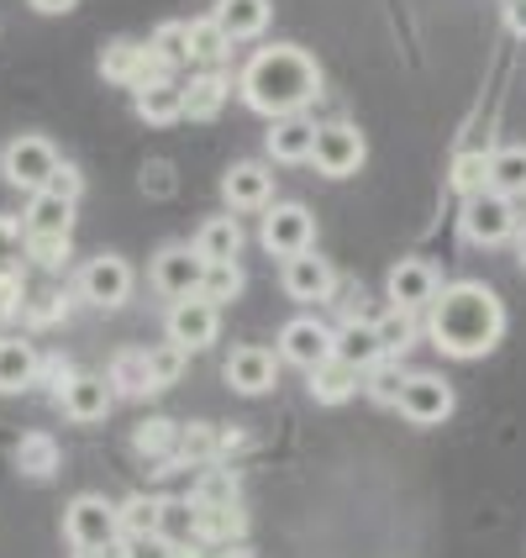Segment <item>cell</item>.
I'll return each instance as SVG.
<instances>
[{
    "label": "cell",
    "mask_w": 526,
    "mask_h": 558,
    "mask_svg": "<svg viewBox=\"0 0 526 558\" xmlns=\"http://www.w3.org/2000/svg\"><path fill=\"white\" fill-rule=\"evenodd\" d=\"M211 22L227 32V43H243V37H258L269 27V0H217Z\"/></svg>",
    "instance_id": "cell-21"
},
{
    "label": "cell",
    "mask_w": 526,
    "mask_h": 558,
    "mask_svg": "<svg viewBox=\"0 0 526 558\" xmlns=\"http://www.w3.org/2000/svg\"><path fill=\"white\" fill-rule=\"evenodd\" d=\"M22 232H27V243H42V238H69L74 232V201H63V195H32L27 217H22Z\"/></svg>",
    "instance_id": "cell-19"
},
{
    "label": "cell",
    "mask_w": 526,
    "mask_h": 558,
    "mask_svg": "<svg viewBox=\"0 0 526 558\" xmlns=\"http://www.w3.org/2000/svg\"><path fill=\"white\" fill-rule=\"evenodd\" d=\"M100 74L111 80V85H126V90H148L158 80H174L158 53L148 43H132V37H117V43H106L100 48Z\"/></svg>",
    "instance_id": "cell-5"
},
{
    "label": "cell",
    "mask_w": 526,
    "mask_h": 558,
    "mask_svg": "<svg viewBox=\"0 0 526 558\" xmlns=\"http://www.w3.org/2000/svg\"><path fill=\"white\" fill-rule=\"evenodd\" d=\"M227 32L211 22V16H200V22H189V63H200V69H221L227 59Z\"/></svg>",
    "instance_id": "cell-33"
},
{
    "label": "cell",
    "mask_w": 526,
    "mask_h": 558,
    "mask_svg": "<svg viewBox=\"0 0 526 558\" xmlns=\"http://www.w3.org/2000/svg\"><path fill=\"white\" fill-rule=\"evenodd\" d=\"M185 348H174V342H163V348H154L148 353V379H154V390H169L180 374H185Z\"/></svg>",
    "instance_id": "cell-42"
},
{
    "label": "cell",
    "mask_w": 526,
    "mask_h": 558,
    "mask_svg": "<svg viewBox=\"0 0 526 558\" xmlns=\"http://www.w3.org/2000/svg\"><path fill=\"white\" fill-rule=\"evenodd\" d=\"M111 390L117 396H148L154 390V379H148V353L143 348H122L117 359H111Z\"/></svg>",
    "instance_id": "cell-30"
},
{
    "label": "cell",
    "mask_w": 526,
    "mask_h": 558,
    "mask_svg": "<svg viewBox=\"0 0 526 558\" xmlns=\"http://www.w3.org/2000/svg\"><path fill=\"white\" fill-rule=\"evenodd\" d=\"M516 227H522L516 201H505V195H496V190H485V195L464 201V238L474 243V248H496V243H505V238H516Z\"/></svg>",
    "instance_id": "cell-6"
},
{
    "label": "cell",
    "mask_w": 526,
    "mask_h": 558,
    "mask_svg": "<svg viewBox=\"0 0 526 558\" xmlns=\"http://www.w3.org/2000/svg\"><path fill=\"white\" fill-rule=\"evenodd\" d=\"M227 90H232V80H227L221 69L195 74V80L185 85V117L189 122H217V111L227 106Z\"/></svg>",
    "instance_id": "cell-22"
},
{
    "label": "cell",
    "mask_w": 526,
    "mask_h": 558,
    "mask_svg": "<svg viewBox=\"0 0 526 558\" xmlns=\"http://www.w3.org/2000/svg\"><path fill=\"white\" fill-rule=\"evenodd\" d=\"M59 148L48 143V137H37V132H27V137H16V143H5V154H0V174H5V185L27 190V195H42L48 190V180L59 174Z\"/></svg>",
    "instance_id": "cell-4"
},
{
    "label": "cell",
    "mask_w": 526,
    "mask_h": 558,
    "mask_svg": "<svg viewBox=\"0 0 526 558\" xmlns=\"http://www.w3.org/2000/svg\"><path fill=\"white\" fill-rule=\"evenodd\" d=\"M405 379H411V374H401L395 364H384V359H379L374 369H364V385H369V396H374L379 405H401Z\"/></svg>",
    "instance_id": "cell-41"
},
{
    "label": "cell",
    "mask_w": 526,
    "mask_h": 558,
    "mask_svg": "<svg viewBox=\"0 0 526 558\" xmlns=\"http://www.w3.org/2000/svg\"><path fill=\"white\" fill-rule=\"evenodd\" d=\"M237 248H243V227L237 217H211L200 232H195V253L206 264H237Z\"/></svg>",
    "instance_id": "cell-23"
},
{
    "label": "cell",
    "mask_w": 526,
    "mask_h": 558,
    "mask_svg": "<svg viewBox=\"0 0 526 558\" xmlns=\"http://www.w3.org/2000/svg\"><path fill=\"white\" fill-rule=\"evenodd\" d=\"M79 169H69V163H59V174L48 180V195H63V201H79Z\"/></svg>",
    "instance_id": "cell-48"
},
{
    "label": "cell",
    "mask_w": 526,
    "mask_h": 558,
    "mask_svg": "<svg viewBox=\"0 0 526 558\" xmlns=\"http://www.w3.org/2000/svg\"><path fill=\"white\" fill-rule=\"evenodd\" d=\"M453 190H458L464 201L490 190V154H485V148H468V154L453 158Z\"/></svg>",
    "instance_id": "cell-36"
},
{
    "label": "cell",
    "mask_w": 526,
    "mask_h": 558,
    "mask_svg": "<svg viewBox=\"0 0 526 558\" xmlns=\"http://www.w3.org/2000/svg\"><path fill=\"white\" fill-rule=\"evenodd\" d=\"M169 342L174 348H185V353H200V348H211L217 342V327H221V311L211 301H200V295H185V301H174L169 306Z\"/></svg>",
    "instance_id": "cell-10"
},
{
    "label": "cell",
    "mask_w": 526,
    "mask_h": 558,
    "mask_svg": "<svg viewBox=\"0 0 526 558\" xmlns=\"http://www.w3.org/2000/svg\"><path fill=\"white\" fill-rule=\"evenodd\" d=\"M490 190L505 201H522L526 195V148L522 143H505L490 154Z\"/></svg>",
    "instance_id": "cell-25"
},
{
    "label": "cell",
    "mask_w": 526,
    "mask_h": 558,
    "mask_svg": "<svg viewBox=\"0 0 526 558\" xmlns=\"http://www.w3.org/2000/svg\"><path fill=\"white\" fill-rule=\"evenodd\" d=\"M189 506H200V511H206V506H237V474L211 464L206 474H200V485H195Z\"/></svg>",
    "instance_id": "cell-40"
},
{
    "label": "cell",
    "mask_w": 526,
    "mask_h": 558,
    "mask_svg": "<svg viewBox=\"0 0 526 558\" xmlns=\"http://www.w3.org/2000/svg\"><path fill=\"white\" fill-rule=\"evenodd\" d=\"M237 85H243V100H248L258 117L279 122V117H301V106L316 100V90H321V69H316L310 53L274 43V48H258V53H253Z\"/></svg>",
    "instance_id": "cell-2"
},
{
    "label": "cell",
    "mask_w": 526,
    "mask_h": 558,
    "mask_svg": "<svg viewBox=\"0 0 526 558\" xmlns=\"http://www.w3.org/2000/svg\"><path fill=\"white\" fill-rule=\"evenodd\" d=\"M27 385H37V353L22 338H0V390L16 396Z\"/></svg>",
    "instance_id": "cell-26"
},
{
    "label": "cell",
    "mask_w": 526,
    "mask_h": 558,
    "mask_svg": "<svg viewBox=\"0 0 526 558\" xmlns=\"http://www.w3.org/2000/svg\"><path fill=\"white\" fill-rule=\"evenodd\" d=\"M111 401H117V390H111V379L106 374H74L69 379V390L59 396L63 416L69 422H100L106 411H111Z\"/></svg>",
    "instance_id": "cell-17"
},
{
    "label": "cell",
    "mask_w": 526,
    "mask_h": 558,
    "mask_svg": "<svg viewBox=\"0 0 526 558\" xmlns=\"http://www.w3.org/2000/svg\"><path fill=\"white\" fill-rule=\"evenodd\" d=\"M63 311H69V301H63V290H37V295H27V301H22V316H27V322H37V327L59 322Z\"/></svg>",
    "instance_id": "cell-44"
},
{
    "label": "cell",
    "mask_w": 526,
    "mask_h": 558,
    "mask_svg": "<svg viewBox=\"0 0 526 558\" xmlns=\"http://www.w3.org/2000/svg\"><path fill=\"white\" fill-rule=\"evenodd\" d=\"M211 558H258L253 548H243V543H227V548H217Z\"/></svg>",
    "instance_id": "cell-51"
},
{
    "label": "cell",
    "mask_w": 526,
    "mask_h": 558,
    "mask_svg": "<svg viewBox=\"0 0 526 558\" xmlns=\"http://www.w3.org/2000/svg\"><path fill=\"white\" fill-rule=\"evenodd\" d=\"M505 27L526 37V0H505Z\"/></svg>",
    "instance_id": "cell-49"
},
{
    "label": "cell",
    "mask_w": 526,
    "mask_h": 558,
    "mask_svg": "<svg viewBox=\"0 0 526 558\" xmlns=\"http://www.w3.org/2000/svg\"><path fill=\"white\" fill-rule=\"evenodd\" d=\"M27 253L37 258V264H48V269H53V264L69 258V238H42V243H27Z\"/></svg>",
    "instance_id": "cell-47"
},
{
    "label": "cell",
    "mask_w": 526,
    "mask_h": 558,
    "mask_svg": "<svg viewBox=\"0 0 526 558\" xmlns=\"http://www.w3.org/2000/svg\"><path fill=\"white\" fill-rule=\"evenodd\" d=\"M37 379H48V390L63 396V390H69V379H74V369H69L63 359H37Z\"/></svg>",
    "instance_id": "cell-46"
},
{
    "label": "cell",
    "mask_w": 526,
    "mask_h": 558,
    "mask_svg": "<svg viewBox=\"0 0 526 558\" xmlns=\"http://www.w3.org/2000/svg\"><path fill=\"white\" fill-rule=\"evenodd\" d=\"M269 154L279 163H310V154H316V122L310 117H279L269 126Z\"/></svg>",
    "instance_id": "cell-20"
},
{
    "label": "cell",
    "mask_w": 526,
    "mask_h": 558,
    "mask_svg": "<svg viewBox=\"0 0 526 558\" xmlns=\"http://www.w3.org/2000/svg\"><path fill=\"white\" fill-rule=\"evenodd\" d=\"M358 379H364V374L347 369L342 359H327V364H316V369H310V396H316L321 405H342L353 390H358Z\"/></svg>",
    "instance_id": "cell-28"
},
{
    "label": "cell",
    "mask_w": 526,
    "mask_h": 558,
    "mask_svg": "<svg viewBox=\"0 0 526 558\" xmlns=\"http://www.w3.org/2000/svg\"><path fill=\"white\" fill-rule=\"evenodd\" d=\"M137 117L148 126H169L185 117V85H174V80H158L148 90H137Z\"/></svg>",
    "instance_id": "cell-24"
},
{
    "label": "cell",
    "mask_w": 526,
    "mask_h": 558,
    "mask_svg": "<svg viewBox=\"0 0 526 558\" xmlns=\"http://www.w3.org/2000/svg\"><path fill=\"white\" fill-rule=\"evenodd\" d=\"M158 53V63L174 74V69H185L189 63V22H163V27L154 32V43H148Z\"/></svg>",
    "instance_id": "cell-38"
},
{
    "label": "cell",
    "mask_w": 526,
    "mask_h": 558,
    "mask_svg": "<svg viewBox=\"0 0 526 558\" xmlns=\"http://www.w3.org/2000/svg\"><path fill=\"white\" fill-rule=\"evenodd\" d=\"M132 448H137L143 459H163V469H169L174 453H180V427H174L169 416H148V422L132 433Z\"/></svg>",
    "instance_id": "cell-29"
},
{
    "label": "cell",
    "mask_w": 526,
    "mask_h": 558,
    "mask_svg": "<svg viewBox=\"0 0 526 558\" xmlns=\"http://www.w3.org/2000/svg\"><path fill=\"white\" fill-rule=\"evenodd\" d=\"M117 558H174V543H163V537H122Z\"/></svg>",
    "instance_id": "cell-45"
},
{
    "label": "cell",
    "mask_w": 526,
    "mask_h": 558,
    "mask_svg": "<svg viewBox=\"0 0 526 558\" xmlns=\"http://www.w3.org/2000/svg\"><path fill=\"white\" fill-rule=\"evenodd\" d=\"M63 537L74 554H117L122 548V511L100 496H79L63 511Z\"/></svg>",
    "instance_id": "cell-3"
},
{
    "label": "cell",
    "mask_w": 526,
    "mask_h": 558,
    "mask_svg": "<svg viewBox=\"0 0 526 558\" xmlns=\"http://www.w3.org/2000/svg\"><path fill=\"white\" fill-rule=\"evenodd\" d=\"M221 374H227V385H232L237 396H264V390L274 385L279 364L269 348H232V359H227Z\"/></svg>",
    "instance_id": "cell-18"
},
{
    "label": "cell",
    "mask_w": 526,
    "mask_h": 558,
    "mask_svg": "<svg viewBox=\"0 0 526 558\" xmlns=\"http://www.w3.org/2000/svg\"><path fill=\"white\" fill-rule=\"evenodd\" d=\"M243 295V269L237 264H206V279H200V301H211V306H227V301H237Z\"/></svg>",
    "instance_id": "cell-39"
},
{
    "label": "cell",
    "mask_w": 526,
    "mask_h": 558,
    "mask_svg": "<svg viewBox=\"0 0 526 558\" xmlns=\"http://www.w3.org/2000/svg\"><path fill=\"white\" fill-rule=\"evenodd\" d=\"M401 416L416 427H437L453 416V385L442 374H411L401 390Z\"/></svg>",
    "instance_id": "cell-12"
},
{
    "label": "cell",
    "mask_w": 526,
    "mask_h": 558,
    "mask_svg": "<svg viewBox=\"0 0 526 558\" xmlns=\"http://www.w3.org/2000/svg\"><path fill=\"white\" fill-rule=\"evenodd\" d=\"M264 248L279 253V258H295V253H310L316 243V221H310L306 206H295V201H284L274 211H264Z\"/></svg>",
    "instance_id": "cell-11"
},
{
    "label": "cell",
    "mask_w": 526,
    "mask_h": 558,
    "mask_svg": "<svg viewBox=\"0 0 526 558\" xmlns=\"http://www.w3.org/2000/svg\"><path fill=\"white\" fill-rule=\"evenodd\" d=\"M117 511H122V537H158V522H163V500L158 496H132Z\"/></svg>",
    "instance_id": "cell-35"
},
{
    "label": "cell",
    "mask_w": 526,
    "mask_h": 558,
    "mask_svg": "<svg viewBox=\"0 0 526 558\" xmlns=\"http://www.w3.org/2000/svg\"><path fill=\"white\" fill-rule=\"evenodd\" d=\"M32 11H42V16H63V11H74L79 0H27Z\"/></svg>",
    "instance_id": "cell-50"
},
{
    "label": "cell",
    "mask_w": 526,
    "mask_h": 558,
    "mask_svg": "<svg viewBox=\"0 0 526 558\" xmlns=\"http://www.w3.org/2000/svg\"><path fill=\"white\" fill-rule=\"evenodd\" d=\"M332 359H342L347 369L364 374V369H374V364H379L384 353H379V338H374L369 322H364V327H358V322H347V327L338 332V348H332Z\"/></svg>",
    "instance_id": "cell-27"
},
{
    "label": "cell",
    "mask_w": 526,
    "mask_h": 558,
    "mask_svg": "<svg viewBox=\"0 0 526 558\" xmlns=\"http://www.w3.org/2000/svg\"><path fill=\"white\" fill-rule=\"evenodd\" d=\"M16 469H22L27 480H48V474L59 469V442L48 433H27L16 442Z\"/></svg>",
    "instance_id": "cell-32"
},
{
    "label": "cell",
    "mask_w": 526,
    "mask_h": 558,
    "mask_svg": "<svg viewBox=\"0 0 526 558\" xmlns=\"http://www.w3.org/2000/svg\"><path fill=\"white\" fill-rule=\"evenodd\" d=\"M332 348H338V332H332L327 322H316V316H295V322H284V332H279V359L306 374L316 369V364H327Z\"/></svg>",
    "instance_id": "cell-8"
},
{
    "label": "cell",
    "mask_w": 526,
    "mask_h": 558,
    "mask_svg": "<svg viewBox=\"0 0 526 558\" xmlns=\"http://www.w3.org/2000/svg\"><path fill=\"white\" fill-rule=\"evenodd\" d=\"M427 338L448 359H485L505 338V306L496 290H485L479 279L442 284L437 301L427 306Z\"/></svg>",
    "instance_id": "cell-1"
},
{
    "label": "cell",
    "mask_w": 526,
    "mask_h": 558,
    "mask_svg": "<svg viewBox=\"0 0 526 558\" xmlns=\"http://www.w3.org/2000/svg\"><path fill=\"white\" fill-rule=\"evenodd\" d=\"M200 279H206V258L195 248H163L154 258V290L169 295V301L200 295Z\"/></svg>",
    "instance_id": "cell-14"
},
{
    "label": "cell",
    "mask_w": 526,
    "mask_h": 558,
    "mask_svg": "<svg viewBox=\"0 0 526 558\" xmlns=\"http://www.w3.org/2000/svg\"><path fill=\"white\" fill-rule=\"evenodd\" d=\"M364 154H369V143H364V132H358L353 122L316 126V154H310V163H316L327 180H347V174H358Z\"/></svg>",
    "instance_id": "cell-7"
},
{
    "label": "cell",
    "mask_w": 526,
    "mask_h": 558,
    "mask_svg": "<svg viewBox=\"0 0 526 558\" xmlns=\"http://www.w3.org/2000/svg\"><path fill=\"white\" fill-rule=\"evenodd\" d=\"M227 448V437L217 433V427H206V422H189V427H180V464H200V469H211L217 464V453Z\"/></svg>",
    "instance_id": "cell-31"
},
{
    "label": "cell",
    "mask_w": 526,
    "mask_h": 558,
    "mask_svg": "<svg viewBox=\"0 0 526 558\" xmlns=\"http://www.w3.org/2000/svg\"><path fill=\"white\" fill-rule=\"evenodd\" d=\"M174 558H200V554H195L189 543H180V548H174Z\"/></svg>",
    "instance_id": "cell-53"
},
{
    "label": "cell",
    "mask_w": 526,
    "mask_h": 558,
    "mask_svg": "<svg viewBox=\"0 0 526 558\" xmlns=\"http://www.w3.org/2000/svg\"><path fill=\"white\" fill-rule=\"evenodd\" d=\"M79 295H85L90 306H100V311L126 306V301H132V264L117 258V253L90 258V264L79 269Z\"/></svg>",
    "instance_id": "cell-9"
},
{
    "label": "cell",
    "mask_w": 526,
    "mask_h": 558,
    "mask_svg": "<svg viewBox=\"0 0 526 558\" xmlns=\"http://www.w3.org/2000/svg\"><path fill=\"white\" fill-rule=\"evenodd\" d=\"M237 532H243V511H237V506H206V511L195 506V537H206V543H221V548H227Z\"/></svg>",
    "instance_id": "cell-34"
},
{
    "label": "cell",
    "mask_w": 526,
    "mask_h": 558,
    "mask_svg": "<svg viewBox=\"0 0 526 558\" xmlns=\"http://www.w3.org/2000/svg\"><path fill=\"white\" fill-rule=\"evenodd\" d=\"M195 532V506L189 500H163V522H158V537L180 548V537Z\"/></svg>",
    "instance_id": "cell-43"
},
{
    "label": "cell",
    "mask_w": 526,
    "mask_h": 558,
    "mask_svg": "<svg viewBox=\"0 0 526 558\" xmlns=\"http://www.w3.org/2000/svg\"><path fill=\"white\" fill-rule=\"evenodd\" d=\"M117 554H122V548H117ZM117 554H74V558H117Z\"/></svg>",
    "instance_id": "cell-54"
},
{
    "label": "cell",
    "mask_w": 526,
    "mask_h": 558,
    "mask_svg": "<svg viewBox=\"0 0 526 558\" xmlns=\"http://www.w3.org/2000/svg\"><path fill=\"white\" fill-rule=\"evenodd\" d=\"M221 195H227V206L232 211H264L269 206V195H274V174L264 169V163H232L227 174H221Z\"/></svg>",
    "instance_id": "cell-16"
},
{
    "label": "cell",
    "mask_w": 526,
    "mask_h": 558,
    "mask_svg": "<svg viewBox=\"0 0 526 558\" xmlns=\"http://www.w3.org/2000/svg\"><path fill=\"white\" fill-rule=\"evenodd\" d=\"M516 258H522V269H526V227H516Z\"/></svg>",
    "instance_id": "cell-52"
},
{
    "label": "cell",
    "mask_w": 526,
    "mask_h": 558,
    "mask_svg": "<svg viewBox=\"0 0 526 558\" xmlns=\"http://www.w3.org/2000/svg\"><path fill=\"white\" fill-rule=\"evenodd\" d=\"M437 290H442V279L427 258H401L395 269H390V306L395 311H421L437 301Z\"/></svg>",
    "instance_id": "cell-15"
},
{
    "label": "cell",
    "mask_w": 526,
    "mask_h": 558,
    "mask_svg": "<svg viewBox=\"0 0 526 558\" xmlns=\"http://www.w3.org/2000/svg\"><path fill=\"white\" fill-rule=\"evenodd\" d=\"M374 338H379V353L390 359V353H405L411 348V338H416V322H411V311H384V316H374L369 322Z\"/></svg>",
    "instance_id": "cell-37"
},
{
    "label": "cell",
    "mask_w": 526,
    "mask_h": 558,
    "mask_svg": "<svg viewBox=\"0 0 526 558\" xmlns=\"http://www.w3.org/2000/svg\"><path fill=\"white\" fill-rule=\"evenodd\" d=\"M332 290H338V275H332V264H327L321 253H295V258H284V295H290V301L321 306V301H332Z\"/></svg>",
    "instance_id": "cell-13"
}]
</instances>
